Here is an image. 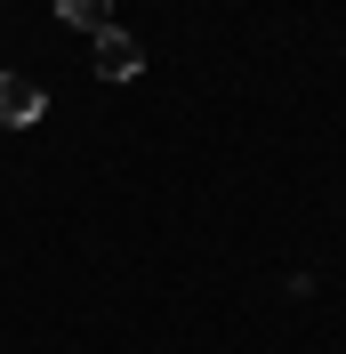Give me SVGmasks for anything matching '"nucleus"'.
<instances>
[{
  "instance_id": "1",
  "label": "nucleus",
  "mask_w": 346,
  "mask_h": 354,
  "mask_svg": "<svg viewBox=\"0 0 346 354\" xmlns=\"http://www.w3.org/2000/svg\"><path fill=\"white\" fill-rule=\"evenodd\" d=\"M89 65L105 73V81H137V73H145V48H137L121 24H97V32H89Z\"/></svg>"
},
{
  "instance_id": "3",
  "label": "nucleus",
  "mask_w": 346,
  "mask_h": 354,
  "mask_svg": "<svg viewBox=\"0 0 346 354\" xmlns=\"http://www.w3.org/2000/svg\"><path fill=\"white\" fill-rule=\"evenodd\" d=\"M57 17L81 24V32H97V24H113V0H57Z\"/></svg>"
},
{
  "instance_id": "2",
  "label": "nucleus",
  "mask_w": 346,
  "mask_h": 354,
  "mask_svg": "<svg viewBox=\"0 0 346 354\" xmlns=\"http://www.w3.org/2000/svg\"><path fill=\"white\" fill-rule=\"evenodd\" d=\"M48 113V97L33 81H17V73H0V129H33V121H41Z\"/></svg>"
}]
</instances>
